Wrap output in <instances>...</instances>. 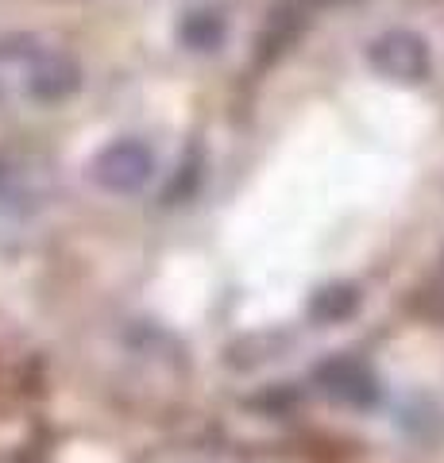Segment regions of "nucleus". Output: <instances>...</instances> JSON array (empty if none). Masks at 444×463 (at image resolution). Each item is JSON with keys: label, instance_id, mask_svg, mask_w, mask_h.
I'll return each mask as SVG.
<instances>
[{"label": "nucleus", "instance_id": "obj_4", "mask_svg": "<svg viewBox=\"0 0 444 463\" xmlns=\"http://www.w3.org/2000/svg\"><path fill=\"white\" fill-rule=\"evenodd\" d=\"M78 90V66L66 54H43L32 66V93L43 100H59Z\"/></svg>", "mask_w": 444, "mask_h": 463}, {"label": "nucleus", "instance_id": "obj_1", "mask_svg": "<svg viewBox=\"0 0 444 463\" xmlns=\"http://www.w3.org/2000/svg\"><path fill=\"white\" fill-rule=\"evenodd\" d=\"M367 62H371V70H375L379 78L418 85V81L429 78V70H433V54H429V43L418 32L394 27V32H383V35L371 39Z\"/></svg>", "mask_w": 444, "mask_h": 463}, {"label": "nucleus", "instance_id": "obj_5", "mask_svg": "<svg viewBox=\"0 0 444 463\" xmlns=\"http://www.w3.org/2000/svg\"><path fill=\"white\" fill-rule=\"evenodd\" d=\"M355 309H360V289L348 286V282H340V286H325L321 294H313L309 301V317L313 321H344V317H352Z\"/></svg>", "mask_w": 444, "mask_h": 463}, {"label": "nucleus", "instance_id": "obj_3", "mask_svg": "<svg viewBox=\"0 0 444 463\" xmlns=\"http://www.w3.org/2000/svg\"><path fill=\"white\" fill-rule=\"evenodd\" d=\"M317 386L328 398H336L344 405H371L379 394V383H375V374H371V367L360 364V359H352V355L325 359L317 367Z\"/></svg>", "mask_w": 444, "mask_h": 463}, {"label": "nucleus", "instance_id": "obj_6", "mask_svg": "<svg viewBox=\"0 0 444 463\" xmlns=\"http://www.w3.org/2000/svg\"><path fill=\"white\" fill-rule=\"evenodd\" d=\"M182 43L190 51H217L224 43V20L217 12H190L182 24Z\"/></svg>", "mask_w": 444, "mask_h": 463}, {"label": "nucleus", "instance_id": "obj_2", "mask_svg": "<svg viewBox=\"0 0 444 463\" xmlns=\"http://www.w3.org/2000/svg\"><path fill=\"white\" fill-rule=\"evenodd\" d=\"M155 155L139 139H117L93 158V178L109 194H136L151 182Z\"/></svg>", "mask_w": 444, "mask_h": 463}]
</instances>
